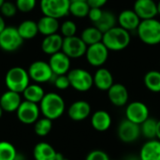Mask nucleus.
<instances>
[{"label": "nucleus", "mask_w": 160, "mask_h": 160, "mask_svg": "<svg viewBox=\"0 0 160 160\" xmlns=\"http://www.w3.org/2000/svg\"><path fill=\"white\" fill-rule=\"evenodd\" d=\"M39 109L44 117L53 121L64 114L66 111L65 100L57 93H47L39 102Z\"/></svg>", "instance_id": "nucleus-1"}, {"label": "nucleus", "mask_w": 160, "mask_h": 160, "mask_svg": "<svg viewBox=\"0 0 160 160\" xmlns=\"http://www.w3.org/2000/svg\"><path fill=\"white\" fill-rule=\"evenodd\" d=\"M23 39L18 29L13 26H6L0 33V48L8 52L17 51L22 45Z\"/></svg>", "instance_id": "nucleus-7"}, {"label": "nucleus", "mask_w": 160, "mask_h": 160, "mask_svg": "<svg viewBox=\"0 0 160 160\" xmlns=\"http://www.w3.org/2000/svg\"><path fill=\"white\" fill-rule=\"evenodd\" d=\"M157 139L160 141V120L158 121V128H157Z\"/></svg>", "instance_id": "nucleus-43"}, {"label": "nucleus", "mask_w": 160, "mask_h": 160, "mask_svg": "<svg viewBox=\"0 0 160 160\" xmlns=\"http://www.w3.org/2000/svg\"><path fill=\"white\" fill-rule=\"evenodd\" d=\"M67 75L70 86L78 92H87L94 85L93 75L83 68H73Z\"/></svg>", "instance_id": "nucleus-5"}, {"label": "nucleus", "mask_w": 160, "mask_h": 160, "mask_svg": "<svg viewBox=\"0 0 160 160\" xmlns=\"http://www.w3.org/2000/svg\"><path fill=\"white\" fill-rule=\"evenodd\" d=\"M17 29L23 40L32 39L38 34V23L33 20H25L22 22Z\"/></svg>", "instance_id": "nucleus-27"}, {"label": "nucleus", "mask_w": 160, "mask_h": 160, "mask_svg": "<svg viewBox=\"0 0 160 160\" xmlns=\"http://www.w3.org/2000/svg\"><path fill=\"white\" fill-rule=\"evenodd\" d=\"M39 105L27 100H22L18 110L16 111L18 120L24 125L35 124L39 119Z\"/></svg>", "instance_id": "nucleus-9"}, {"label": "nucleus", "mask_w": 160, "mask_h": 160, "mask_svg": "<svg viewBox=\"0 0 160 160\" xmlns=\"http://www.w3.org/2000/svg\"><path fill=\"white\" fill-rule=\"evenodd\" d=\"M143 82L145 87L153 92L160 93V71L150 70L148 71L143 78Z\"/></svg>", "instance_id": "nucleus-30"}, {"label": "nucleus", "mask_w": 160, "mask_h": 160, "mask_svg": "<svg viewBox=\"0 0 160 160\" xmlns=\"http://www.w3.org/2000/svg\"><path fill=\"white\" fill-rule=\"evenodd\" d=\"M70 2H87V0H70Z\"/></svg>", "instance_id": "nucleus-48"}, {"label": "nucleus", "mask_w": 160, "mask_h": 160, "mask_svg": "<svg viewBox=\"0 0 160 160\" xmlns=\"http://www.w3.org/2000/svg\"><path fill=\"white\" fill-rule=\"evenodd\" d=\"M64 38L57 33L46 36L41 42V50L46 54L52 55L62 51Z\"/></svg>", "instance_id": "nucleus-22"}, {"label": "nucleus", "mask_w": 160, "mask_h": 160, "mask_svg": "<svg viewBox=\"0 0 160 160\" xmlns=\"http://www.w3.org/2000/svg\"><path fill=\"white\" fill-rule=\"evenodd\" d=\"M111 103L115 107H124L128 104L129 95L127 87L122 83H113L107 91Z\"/></svg>", "instance_id": "nucleus-15"}, {"label": "nucleus", "mask_w": 160, "mask_h": 160, "mask_svg": "<svg viewBox=\"0 0 160 160\" xmlns=\"http://www.w3.org/2000/svg\"><path fill=\"white\" fill-rule=\"evenodd\" d=\"M125 115L126 119L137 125H142L150 117V112L145 103L142 101H132L127 105Z\"/></svg>", "instance_id": "nucleus-10"}, {"label": "nucleus", "mask_w": 160, "mask_h": 160, "mask_svg": "<svg viewBox=\"0 0 160 160\" xmlns=\"http://www.w3.org/2000/svg\"><path fill=\"white\" fill-rule=\"evenodd\" d=\"M140 128H141V134L145 139H147V140L157 139L158 120L149 117L142 125H140Z\"/></svg>", "instance_id": "nucleus-31"}, {"label": "nucleus", "mask_w": 160, "mask_h": 160, "mask_svg": "<svg viewBox=\"0 0 160 160\" xmlns=\"http://www.w3.org/2000/svg\"><path fill=\"white\" fill-rule=\"evenodd\" d=\"M139 158L141 160H160L159 140H147L141 147Z\"/></svg>", "instance_id": "nucleus-21"}, {"label": "nucleus", "mask_w": 160, "mask_h": 160, "mask_svg": "<svg viewBox=\"0 0 160 160\" xmlns=\"http://www.w3.org/2000/svg\"><path fill=\"white\" fill-rule=\"evenodd\" d=\"M111 160H117V159H111Z\"/></svg>", "instance_id": "nucleus-51"}, {"label": "nucleus", "mask_w": 160, "mask_h": 160, "mask_svg": "<svg viewBox=\"0 0 160 160\" xmlns=\"http://www.w3.org/2000/svg\"><path fill=\"white\" fill-rule=\"evenodd\" d=\"M52 82L54 84V86L59 89V90H66L70 86V82L68 80V75H55Z\"/></svg>", "instance_id": "nucleus-38"}, {"label": "nucleus", "mask_w": 160, "mask_h": 160, "mask_svg": "<svg viewBox=\"0 0 160 160\" xmlns=\"http://www.w3.org/2000/svg\"><path fill=\"white\" fill-rule=\"evenodd\" d=\"M137 32L140 39L147 45L160 43V22L156 18L142 20Z\"/></svg>", "instance_id": "nucleus-4"}, {"label": "nucleus", "mask_w": 160, "mask_h": 160, "mask_svg": "<svg viewBox=\"0 0 160 160\" xmlns=\"http://www.w3.org/2000/svg\"><path fill=\"white\" fill-rule=\"evenodd\" d=\"M60 31L64 38L73 37L77 32V25L73 21L68 20L60 25Z\"/></svg>", "instance_id": "nucleus-35"}, {"label": "nucleus", "mask_w": 160, "mask_h": 160, "mask_svg": "<svg viewBox=\"0 0 160 160\" xmlns=\"http://www.w3.org/2000/svg\"><path fill=\"white\" fill-rule=\"evenodd\" d=\"M52 128V120L43 117L39 118L34 124V131L39 137L47 136Z\"/></svg>", "instance_id": "nucleus-32"}, {"label": "nucleus", "mask_w": 160, "mask_h": 160, "mask_svg": "<svg viewBox=\"0 0 160 160\" xmlns=\"http://www.w3.org/2000/svg\"><path fill=\"white\" fill-rule=\"evenodd\" d=\"M28 74L32 81L37 83H43L52 82L54 78V74L49 65V63L37 60L33 62L28 68Z\"/></svg>", "instance_id": "nucleus-8"}, {"label": "nucleus", "mask_w": 160, "mask_h": 160, "mask_svg": "<svg viewBox=\"0 0 160 160\" xmlns=\"http://www.w3.org/2000/svg\"><path fill=\"white\" fill-rule=\"evenodd\" d=\"M107 2L108 0H87L90 8H102Z\"/></svg>", "instance_id": "nucleus-41"}, {"label": "nucleus", "mask_w": 160, "mask_h": 160, "mask_svg": "<svg viewBox=\"0 0 160 160\" xmlns=\"http://www.w3.org/2000/svg\"><path fill=\"white\" fill-rule=\"evenodd\" d=\"M94 85L100 91H108L114 83L111 71L105 68H99L93 75Z\"/></svg>", "instance_id": "nucleus-23"}, {"label": "nucleus", "mask_w": 160, "mask_h": 160, "mask_svg": "<svg viewBox=\"0 0 160 160\" xmlns=\"http://www.w3.org/2000/svg\"><path fill=\"white\" fill-rule=\"evenodd\" d=\"M22 101L21 94L11 90H7L0 97V106L6 112H16Z\"/></svg>", "instance_id": "nucleus-19"}, {"label": "nucleus", "mask_w": 160, "mask_h": 160, "mask_svg": "<svg viewBox=\"0 0 160 160\" xmlns=\"http://www.w3.org/2000/svg\"><path fill=\"white\" fill-rule=\"evenodd\" d=\"M18 10L22 12H30L37 5V0H16L15 3Z\"/></svg>", "instance_id": "nucleus-37"}, {"label": "nucleus", "mask_w": 160, "mask_h": 160, "mask_svg": "<svg viewBox=\"0 0 160 160\" xmlns=\"http://www.w3.org/2000/svg\"><path fill=\"white\" fill-rule=\"evenodd\" d=\"M112 124V116L107 111L98 110L91 115V126L95 130L98 132L107 131L111 128Z\"/></svg>", "instance_id": "nucleus-20"}, {"label": "nucleus", "mask_w": 160, "mask_h": 160, "mask_svg": "<svg viewBox=\"0 0 160 160\" xmlns=\"http://www.w3.org/2000/svg\"><path fill=\"white\" fill-rule=\"evenodd\" d=\"M48 63L54 75H66L70 70V58L62 51L52 54Z\"/></svg>", "instance_id": "nucleus-14"}, {"label": "nucleus", "mask_w": 160, "mask_h": 160, "mask_svg": "<svg viewBox=\"0 0 160 160\" xmlns=\"http://www.w3.org/2000/svg\"><path fill=\"white\" fill-rule=\"evenodd\" d=\"M85 160H111L109 155L102 150H93L89 152Z\"/></svg>", "instance_id": "nucleus-39"}, {"label": "nucleus", "mask_w": 160, "mask_h": 160, "mask_svg": "<svg viewBox=\"0 0 160 160\" xmlns=\"http://www.w3.org/2000/svg\"><path fill=\"white\" fill-rule=\"evenodd\" d=\"M87 45L83 42L81 37L73 36L64 38L62 52L66 53L69 58H80L85 55Z\"/></svg>", "instance_id": "nucleus-13"}, {"label": "nucleus", "mask_w": 160, "mask_h": 160, "mask_svg": "<svg viewBox=\"0 0 160 160\" xmlns=\"http://www.w3.org/2000/svg\"><path fill=\"white\" fill-rule=\"evenodd\" d=\"M55 160H69V159H68V158H67L66 157H64L62 154L58 153V154H57V157H56V159Z\"/></svg>", "instance_id": "nucleus-44"}, {"label": "nucleus", "mask_w": 160, "mask_h": 160, "mask_svg": "<svg viewBox=\"0 0 160 160\" xmlns=\"http://www.w3.org/2000/svg\"><path fill=\"white\" fill-rule=\"evenodd\" d=\"M90 6L87 2H70L69 13L77 18H84L88 16Z\"/></svg>", "instance_id": "nucleus-33"}, {"label": "nucleus", "mask_w": 160, "mask_h": 160, "mask_svg": "<svg viewBox=\"0 0 160 160\" xmlns=\"http://www.w3.org/2000/svg\"><path fill=\"white\" fill-rule=\"evenodd\" d=\"M126 160H141L139 157H136V156H129L128 158H127Z\"/></svg>", "instance_id": "nucleus-45"}, {"label": "nucleus", "mask_w": 160, "mask_h": 160, "mask_svg": "<svg viewBox=\"0 0 160 160\" xmlns=\"http://www.w3.org/2000/svg\"><path fill=\"white\" fill-rule=\"evenodd\" d=\"M141 21V18L133 9H125L121 11L117 17V22L119 26L128 30V32L137 30Z\"/></svg>", "instance_id": "nucleus-18"}, {"label": "nucleus", "mask_w": 160, "mask_h": 160, "mask_svg": "<svg viewBox=\"0 0 160 160\" xmlns=\"http://www.w3.org/2000/svg\"><path fill=\"white\" fill-rule=\"evenodd\" d=\"M81 38L87 46H90L101 42L103 38V33L94 25L83 29L81 35Z\"/></svg>", "instance_id": "nucleus-29"}, {"label": "nucleus", "mask_w": 160, "mask_h": 160, "mask_svg": "<svg viewBox=\"0 0 160 160\" xmlns=\"http://www.w3.org/2000/svg\"><path fill=\"white\" fill-rule=\"evenodd\" d=\"M109 52L110 51L103 44L102 41L87 46V50L85 52L86 60L93 67H101L107 62Z\"/></svg>", "instance_id": "nucleus-12"}, {"label": "nucleus", "mask_w": 160, "mask_h": 160, "mask_svg": "<svg viewBox=\"0 0 160 160\" xmlns=\"http://www.w3.org/2000/svg\"><path fill=\"white\" fill-rule=\"evenodd\" d=\"M6 28V23H5V21L3 19V17L0 15V33Z\"/></svg>", "instance_id": "nucleus-42"}, {"label": "nucleus", "mask_w": 160, "mask_h": 160, "mask_svg": "<svg viewBox=\"0 0 160 160\" xmlns=\"http://www.w3.org/2000/svg\"><path fill=\"white\" fill-rule=\"evenodd\" d=\"M57 152L50 143L41 142L35 145L33 149V157L35 160H55Z\"/></svg>", "instance_id": "nucleus-24"}, {"label": "nucleus", "mask_w": 160, "mask_h": 160, "mask_svg": "<svg viewBox=\"0 0 160 160\" xmlns=\"http://www.w3.org/2000/svg\"><path fill=\"white\" fill-rule=\"evenodd\" d=\"M91 106L85 100H77L73 102L68 109V117L76 122L87 119L91 114Z\"/></svg>", "instance_id": "nucleus-17"}, {"label": "nucleus", "mask_w": 160, "mask_h": 160, "mask_svg": "<svg viewBox=\"0 0 160 160\" xmlns=\"http://www.w3.org/2000/svg\"><path fill=\"white\" fill-rule=\"evenodd\" d=\"M131 38L128 30L121 26H114L103 34L102 42L109 51L119 52L125 50L130 43Z\"/></svg>", "instance_id": "nucleus-2"}, {"label": "nucleus", "mask_w": 160, "mask_h": 160, "mask_svg": "<svg viewBox=\"0 0 160 160\" xmlns=\"http://www.w3.org/2000/svg\"><path fill=\"white\" fill-rule=\"evenodd\" d=\"M17 10H18V8H17L16 5L10 1H5L4 4L2 5V7L0 8L1 14L7 18H11V17L15 16Z\"/></svg>", "instance_id": "nucleus-36"}, {"label": "nucleus", "mask_w": 160, "mask_h": 160, "mask_svg": "<svg viewBox=\"0 0 160 160\" xmlns=\"http://www.w3.org/2000/svg\"><path fill=\"white\" fill-rule=\"evenodd\" d=\"M117 135L119 140L125 143L135 142L142 136L140 125H137L128 119H124L118 126Z\"/></svg>", "instance_id": "nucleus-11"}, {"label": "nucleus", "mask_w": 160, "mask_h": 160, "mask_svg": "<svg viewBox=\"0 0 160 160\" xmlns=\"http://www.w3.org/2000/svg\"><path fill=\"white\" fill-rule=\"evenodd\" d=\"M133 10L137 13L141 20L153 19L158 14V5L155 0H136Z\"/></svg>", "instance_id": "nucleus-16"}, {"label": "nucleus", "mask_w": 160, "mask_h": 160, "mask_svg": "<svg viewBox=\"0 0 160 160\" xmlns=\"http://www.w3.org/2000/svg\"><path fill=\"white\" fill-rule=\"evenodd\" d=\"M15 160H25V158H24V157H23L22 155L21 156V155L18 153V154H17V156H16V158H15Z\"/></svg>", "instance_id": "nucleus-46"}, {"label": "nucleus", "mask_w": 160, "mask_h": 160, "mask_svg": "<svg viewBox=\"0 0 160 160\" xmlns=\"http://www.w3.org/2000/svg\"><path fill=\"white\" fill-rule=\"evenodd\" d=\"M157 5H158V14H160V0L157 3Z\"/></svg>", "instance_id": "nucleus-47"}, {"label": "nucleus", "mask_w": 160, "mask_h": 160, "mask_svg": "<svg viewBox=\"0 0 160 160\" xmlns=\"http://www.w3.org/2000/svg\"><path fill=\"white\" fill-rule=\"evenodd\" d=\"M70 0H40V10L45 16L60 19L69 13Z\"/></svg>", "instance_id": "nucleus-6"}, {"label": "nucleus", "mask_w": 160, "mask_h": 160, "mask_svg": "<svg viewBox=\"0 0 160 160\" xmlns=\"http://www.w3.org/2000/svg\"><path fill=\"white\" fill-rule=\"evenodd\" d=\"M116 22H117V18L112 11L103 10L102 16L94 24L98 30H100L104 34L105 32L112 29V27L116 26Z\"/></svg>", "instance_id": "nucleus-28"}, {"label": "nucleus", "mask_w": 160, "mask_h": 160, "mask_svg": "<svg viewBox=\"0 0 160 160\" xmlns=\"http://www.w3.org/2000/svg\"><path fill=\"white\" fill-rule=\"evenodd\" d=\"M45 94L46 93L44 92V89L38 83L29 84L22 92L24 100L37 103V104H39V102L42 100Z\"/></svg>", "instance_id": "nucleus-26"}, {"label": "nucleus", "mask_w": 160, "mask_h": 160, "mask_svg": "<svg viewBox=\"0 0 160 160\" xmlns=\"http://www.w3.org/2000/svg\"><path fill=\"white\" fill-rule=\"evenodd\" d=\"M38 33H40L43 36H50L52 34L57 33V31L60 28L58 19L50 17V16H45L41 17L38 22Z\"/></svg>", "instance_id": "nucleus-25"}, {"label": "nucleus", "mask_w": 160, "mask_h": 160, "mask_svg": "<svg viewBox=\"0 0 160 160\" xmlns=\"http://www.w3.org/2000/svg\"><path fill=\"white\" fill-rule=\"evenodd\" d=\"M102 13H103V10L101 9V8H90L87 17L90 19L91 22L95 23L100 19V17L102 16Z\"/></svg>", "instance_id": "nucleus-40"}, {"label": "nucleus", "mask_w": 160, "mask_h": 160, "mask_svg": "<svg viewBox=\"0 0 160 160\" xmlns=\"http://www.w3.org/2000/svg\"><path fill=\"white\" fill-rule=\"evenodd\" d=\"M28 71L21 67H14L8 70L5 77V83L8 90L22 94L24 89L30 84Z\"/></svg>", "instance_id": "nucleus-3"}, {"label": "nucleus", "mask_w": 160, "mask_h": 160, "mask_svg": "<svg viewBox=\"0 0 160 160\" xmlns=\"http://www.w3.org/2000/svg\"><path fill=\"white\" fill-rule=\"evenodd\" d=\"M3 112H4V111L2 110V108H1V106H0V118L2 117V114H3Z\"/></svg>", "instance_id": "nucleus-49"}, {"label": "nucleus", "mask_w": 160, "mask_h": 160, "mask_svg": "<svg viewBox=\"0 0 160 160\" xmlns=\"http://www.w3.org/2000/svg\"><path fill=\"white\" fill-rule=\"evenodd\" d=\"M18 152L15 146L6 141L0 142V160H15Z\"/></svg>", "instance_id": "nucleus-34"}, {"label": "nucleus", "mask_w": 160, "mask_h": 160, "mask_svg": "<svg viewBox=\"0 0 160 160\" xmlns=\"http://www.w3.org/2000/svg\"><path fill=\"white\" fill-rule=\"evenodd\" d=\"M4 2H5V0H0V8L2 7V5L4 4Z\"/></svg>", "instance_id": "nucleus-50"}]
</instances>
